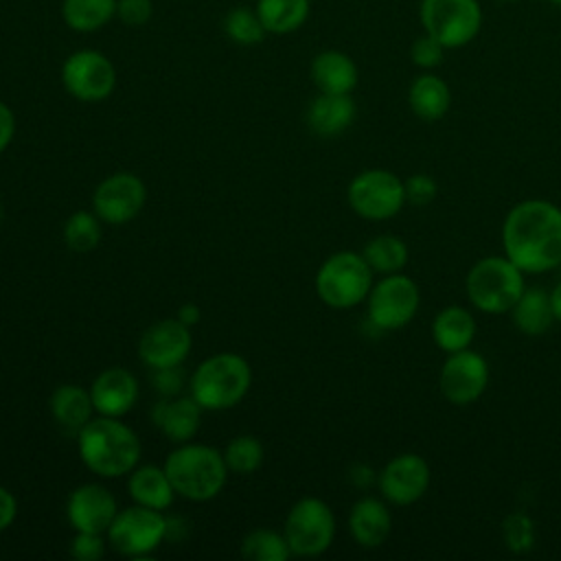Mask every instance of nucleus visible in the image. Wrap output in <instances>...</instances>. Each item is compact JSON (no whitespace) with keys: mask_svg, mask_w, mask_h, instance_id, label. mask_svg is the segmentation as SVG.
<instances>
[{"mask_svg":"<svg viewBox=\"0 0 561 561\" xmlns=\"http://www.w3.org/2000/svg\"><path fill=\"white\" fill-rule=\"evenodd\" d=\"M489 377V364L480 353L471 348L456 351L449 353L443 362L438 375V390L449 403L469 405L484 394Z\"/></svg>","mask_w":561,"mask_h":561,"instance_id":"obj_14","label":"nucleus"},{"mask_svg":"<svg viewBox=\"0 0 561 561\" xmlns=\"http://www.w3.org/2000/svg\"><path fill=\"white\" fill-rule=\"evenodd\" d=\"M346 202L362 219L386 221L401 213L405 186L403 180L388 169H366L348 182Z\"/></svg>","mask_w":561,"mask_h":561,"instance_id":"obj_10","label":"nucleus"},{"mask_svg":"<svg viewBox=\"0 0 561 561\" xmlns=\"http://www.w3.org/2000/svg\"><path fill=\"white\" fill-rule=\"evenodd\" d=\"M101 219L94 210H75L64 224V241L72 252H92L103 237Z\"/></svg>","mask_w":561,"mask_h":561,"instance_id":"obj_32","label":"nucleus"},{"mask_svg":"<svg viewBox=\"0 0 561 561\" xmlns=\"http://www.w3.org/2000/svg\"><path fill=\"white\" fill-rule=\"evenodd\" d=\"M50 414L55 423L72 434H79V430L92 419L94 405L90 390L77 386V383H61L50 394Z\"/></svg>","mask_w":561,"mask_h":561,"instance_id":"obj_26","label":"nucleus"},{"mask_svg":"<svg viewBox=\"0 0 561 561\" xmlns=\"http://www.w3.org/2000/svg\"><path fill=\"white\" fill-rule=\"evenodd\" d=\"M419 305L421 291L410 276L401 272L383 274L368 291L366 316L377 331H397L416 316Z\"/></svg>","mask_w":561,"mask_h":561,"instance_id":"obj_11","label":"nucleus"},{"mask_svg":"<svg viewBox=\"0 0 561 561\" xmlns=\"http://www.w3.org/2000/svg\"><path fill=\"white\" fill-rule=\"evenodd\" d=\"M241 557L248 561H285L291 557L283 530L254 528L241 541Z\"/></svg>","mask_w":561,"mask_h":561,"instance_id":"obj_31","label":"nucleus"},{"mask_svg":"<svg viewBox=\"0 0 561 561\" xmlns=\"http://www.w3.org/2000/svg\"><path fill=\"white\" fill-rule=\"evenodd\" d=\"M524 272L508 256H482L476 261L465 278L469 302L491 316L508 313L517 298L524 294Z\"/></svg>","mask_w":561,"mask_h":561,"instance_id":"obj_5","label":"nucleus"},{"mask_svg":"<svg viewBox=\"0 0 561 561\" xmlns=\"http://www.w3.org/2000/svg\"><path fill=\"white\" fill-rule=\"evenodd\" d=\"M550 4H557V7H561V0H548Z\"/></svg>","mask_w":561,"mask_h":561,"instance_id":"obj_47","label":"nucleus"},{"mask_svg":"<svg viewBox=\"0 0 561 561\" xmlns=\"http://www.w3.org/2000/svg\"><path fill=\"white\" fill-rule=\"evenodd\" d=\"M81 462L101 478H123L140 460L138 434L121 416H92L77 434Z\"/></svg>","mask_w":561,"mask_h":561,"instance_id":"obj_2","label":"nucleus"},{"mask_svg":"<svg viewBox=\"0 0 561 561\" xmlns=\"http://www.w3.org/2000/svg\"><path fill=\"white\" fill-rule=\"evenodd\" d=\"M107 537L101 533L77 530L70 539V557L77 561H99L105 554Z\"/></svg>","mask_w":561,"mask_h":561,"instance_id":"obj_37","label":"nucleus"},{"mask_svg":"<svg viewBox=\"0 0 561 561\" xmlns=\"http://www.w3.org/2000/svg\"><path fill=\"white\" fill-rule=\"evenodd\" d=\"M445 50L447 48L438 39H434L423 31V35H419L410 46V59L421 70H434L443 64Z\"/></svg>","mask_w":561,"mask_h":561,"instance_id":"obj_36","label":"nucleus"},{"mask_svg":"<svg viewBox=\"0 0 561 561\" xmlns=\"http://www.w3.org/2000/svg\"><path fill=\"white\" fill-rule=\"evenodd\" d=\"M202 408L191 394L160 397L151 408V421L158 432L175 445L188 443L202 427Z\"/></svg>","mask_w":561,"mask_h":561,"instance_id":"obj_19","label":"nucleus"},{"mask_svg":"<svg viewBox=\"0 0 561 561\" xmlns=\"http://www.w3.org/2000/svg\"><path fill=\"white\" fill-rule=\"evenodd\" d=\"M147 202L145 182L131 171L103 178L92 193V210L103 224L123 226L140 215Z\"/></svg>","mask_w":561,"mask_h":561,"instance_id":"obj_13","label":"nucleus"},{"mask_svg":"<svg viewBox=\"0 0 561 561\" xmlns=\"http://www.w3.org/2000/svg\"><path fill=\"white\" fill-rule=\"evenodd\" d=\"M18 517V500L15 495L0 484V533H4Z\"/></svg>","mask_w":561,"mask_h":561,"instance_id":"obj_41","label":"nucleus"},{"mask_svg":"<svg viewBox=\"0 0 561 561\" xmlns=\"http://www.w3.org/2000/svg\"><path fill=\"white\" fill-rule=\"evenodd\" d=\"M508 313L519 333L530 337L543 335L554 322L550 291L541 287H526Z\"/></svg>","mask_w":561,"mask_h":561,"instance_id":"obj_27","label":"nucleus"},{"mask_svg":"<svg viewBox=\"0 0 561 561\" xmlns=\"http://www.w3.org/2000/svg\"><path fill=\"white\" fill-rule=\"evenodd\" d=\"M105 537L107 543L123 557H151L167 541V515L164 511L140 504L118 508Z\"/></svg>","mask_w":561,"mask_h":561,"instance_id":"obj_7","label":"nucleus"},{"mask_svg":"<svg viewBox=\"0 0 561 561\" xmlns=\"http://www.w3.org/2000/svg\"><path fill=\"white\" fill-rule=\"evenodd\" d=\"M191 327L178 318H164L142 331L138 340V357L151 370L182 366L191 353Z\"/></svg>","mask_w":561,"mask_h":561,"instance_id":"obj_16","label":"nucleus"},{"mask_svg":"<svg viewBox=\"0 0 561 561\" xmlns=\"http://www.w3.org/2000/svg\"><path fill=\"white\" fill-rule=\"evenodd\" d=\"M90 397L96 414L125 416L140 397L138 379L123 366L103 368L90 383Z\"/></svg>","mask_w":561,"mask_h":561,"instance_id":"obj_18","label":"nucleus"},{"mask_svg":"<svg viewBox=\"0 0 561 561\" xmlns=\"http://www.w3.org/2000/svg\"><path fill=\"white\" fill-rule=\"evenodd\" d=\"M61 83L81 103L105 101L116 88L114 61L96 48H79L64 59Z\"/></svg>","mask_w":561,"mask_h":561,"instance_id":"obj_12","label":"nucleus"},{"mask_svg":"<svg viewBox=\"0 0 561 561\" xmlns=\"http://www.w3.org/2000/svg\"><path fill=\"white\" fill-rule=\"evenodd\" d=\"M313 85L327 94H351L359 81L357 64L351 55L329 48L320 50L309 66Z\"/></svg>","mask_w":561,"mask_h":561,"instance_id":"obj_21","label":"nucleus"},{"mask_svg":"<svg viewBox=\"0 0 561 561\" xmlns=\"http://www.w3.org/2000/svg\"><path fill=\"white\" fill-rule=\"evenodd\" d=\"M419 20L423 31L447 50L462 48L482 28V7L478 0H421Z\"/></svg>","mask_w":561,"mask_h":561,"instance_id":"obj_9","label":"nucleus"},{"mask_svg":"<svg viewBox=\"0 0 561 561\" xmlns=\"http://www.w3.org/2000/svg\"><path fill=\"white\" fill-rule=\"evenodd\" d=\"M175 318H178L180 322H184L186 327H195V324L202 320V309H199V305H195V302H184V305L178 307Z\"/></svg>","mask_w":561,"mask_h":561,"instance_id":"obj_44","label":"nucleus"},{"mask_svg":"<svg viewBox=\"0 0 561 561\" xmlns=\"http://www.w3.org/2000/svg\"><path fill=\"white\" fill-rule=\"evenodd\" d=\"M357 114V105L351 94L320 92L307 107V125L316 136L333 138L346 131Z\"/></svg>","mask_w":561,"mask_h":561,"instance_id":"obj_22","label":"nucleus"},{"mask_svg":"<svg viewBox=\"0 0 561 561\" xmlns=\"http://www.w3.org/2000/svg\"><path fill=\"white\" fill-rule=\"evenodd\" d=\"M13 136H15V114L4 101H0V153L11 145Z\"/></svg>","mask_w":561,"mask_h":561,"instance_id":"obj_42","label":"nucleus"},{"mask_svg":"<svg viewBox=\"0 0 561 561\" xmlns=\"http://www.w3.org/2000/svg\"><path fill=\"white\" fill-rule=\"evenodd\" d=\"M116 513L118 504L114 493L99 482L79 484L66 500V519L75 533L83 530L105 535Z\"/></svg>","mask_w":561,"mask_h":561,"instance_id":"obj_17","label":"nucleus"},{"mask_svg":"<svg viewBox=\"0 0 561 561\" xmlns=\"http://www.w3.org/2000/svg\"><path fill=\"white\" fill-rule=\"evenodd\" d=\"M405 186V202L412 206H427L438 195V184L427 173H414L408 180H403Z\"/></svg>","mask_w":561,"mask_h":561,"instance_id":"obj_38","label":"nucleus"},{"mask_svg":"<svg viewBox=\"0 0 561 561\" xmlns=\"http://www.w3.org/2000/svg\"><path fill=\"white\" fill-rule=\"evenodd\" d=\"M348 482L355 486V489H368L373 484H377V473L373 467L364 465V462H355L348 467Z\"/></svg>","mask_w":561,"mask_h":561,"instance_id":"obj_43","label":"nucleus"},{"mask_svg":"<svg viewBox=\"0 0 561 561\" xmlns=\"http://www.w3.org/2000/svg\"><path fill=\"white\" fill-rule=\"evenodd\" d=\"M373 274L362 252L340 250L320 263L313 287L327 307L351 309L368 298Z\"/></svg>","mask_w":561,"mask_h":561,"instance_id":"obj_6","label":"nucleus"},{"mask_svg":"<svg viewBox=\"0 0 561 561\" xmlns=\"http://www.w3.org/2000/svg\"><path fill=\"white\" fill-rule=\"evenodd\" d=\"M151 381H153V388L160 397H175V394H182V388H184V377H182V370L180 366H169V368H156L151 370Z\"/></svg>","mask_w":561,"mask_h":561,"instance_id":"obj_40","label":"nucleus"},{"mask_svg":"<svg viewBox=\"0 0 561 561\" xmlns=\"http://www.w3.org/2000/svg\"><path fill=\"white\" fill-rule=\"evenodd\" d=\"M377 486L388 504L410 506L419 502L430 486V465L419 454H397L377 473Z\"/></svg>","mask_w":561,"mask_h":561,"instance_id":"obj_15","label":"nucleus"},{"mask_svg":"<svg viewBox=\"0 0 561 561\" xmlns=\"http://www.w3.org/2000/svg\"><path fill=\"white\" fill-rule=\"evenodd\" d=\"M153 15L151 0H118L116 2V18L131 28L145 26Z\"/></svg>","mask_w":561,"mask_h":561,"instance_id":"obj_39","label":"nucleus"},{"mask_svg":"<svg viewBox=\"0 0 561 561\" xmlns=\"http://www.w3.org/2000/svg\"><path fill=\"white\" fill-rule=\"evenodd\" d=\"M224 33L239 46H256L265 39L267 31L252 7H234L224 18Z\"/></svg>","mask_w":561,"mask_h":561,"instance_id":"obj_34","label":"nucleus"},{"mask_svg":"<svg viewBox=\"0 0 561 561\" xmlns=\"http://www.w3.org/2000/svg\"><path fill=\"white\" fill-rule=\"evenodd\" d=\"M254 9L267 35H289L309 20L311 0H256Z\"/></svg>","mask_w":561,"mask_h":561,"instance_id":"obj_28","label":"nucleus"},{"mask_svg":"<svg viewBox=\"0 0 561 561\" xmlns=\"http://www.w3.org/2000/svg\"><path fill=\"white\" fill-rule=\"evenodd\" d=\"M127 493L134 504L167 511L178 497L164 467L158 465H136L127 473Z\"/></svg>","mask_w":561,"mask_h":561,"instance_id":"obj_23","label":"nucleus"},{"mask_svg":"<svg viewBox=\"0 0 561 561\" xmlns=\"http://www.w3.org/2000/svg\"><path fill=\"white\" fill-rule=\"evenodd\" d=\"M118 0H61V18L75 33H94L116 18Z\"/></svg>","mask_w":561,"mask_h":561,"instance_id":"obj_29","label":"nucleus"},{"mask_svg":"<svg viewBox=\"0 0 561 561\" xmlns=\"http://www.w3.org/2000/svg\"><path fill=\"white\" fill-rule=\"evenodd\" d=\"M550 305H552V313H554V320L561 322V283L554 285V289L550 291Z\"/></svg>","mask_w":561,"mask_h":561,"instance_id":"obj_45","label":"nucleus"},{"mask_svg":"<svg viewBox=\"0 0 561 561\" xmlns=\"http://www.w3.org/2000/svg\"><path fill=\"white\" fill-rule=\"evenodd\" d=\"M500 2H517V0H500Z\"/></svg>","mask_w":561,"mask_h":561,"instance_id":"obj_48","label":"nucleus"},{"mask_svg":"<svg viewBox=\"0 0 561 561\" xmlns=\"http://www.w3.org/2000/svg\"><path fill=\"white\" fill-rule=\"evenodd\" d=\"M2 221H4V206H2V202H0V226H2Z\"/></svg>","mask_w":561,"mask_h":561,"instance_id":"obj_46","label":"nucleus"},{"mask_svg":"<svg viewBox=\"0 0 561 561\" xmlns=\"http://www.w3.org/2000/svg\"><path fill=\"white\" fill-rule=\"evenodd\" d=\"M502 537L511 552L524 554L535 546V524L526 513H511L502 522Z\"/></svg>","mask_w":561,"mask_h":561,"instance_id":"obj_35","label":"nucleus"},{"mask_svg":"<svg viewBox=\"0 0 561 561\" xmlns=\"http://www.w3.org/2000/svg\"><path fill=\"white\" fill-rule=\"evenodd\" d=\"M366 263L377 274H394L401 272L408 263V245L403 239L394 234H377L370 241H366L362 250Z\"/></svg>","mask_w":561,"mask_h":561,"instance_id":"obj_30","label":"nucleus"},{"mask_svg":"<svg viewBox=\"0 0 561 561\" xmlns=\"http://www.w3.org/2000/svg\"><path fill=\"white\" fill-rule=\"evenodd\" d=\"M392 530V515L383 500L364 495L348 513V533L362 548H379Z\"/></svg>","mask_w":561,"mask_h":561,"instance_id":"obj_20","label":"nucleus"},{"mask_svg":"<svg viewBox=\"0 0 561 561\" xmlns=\"http://www.w3.org/2000/svg\"><path fill=\"white\" fill-rule=\"evenodd\" d=\"M502 248L524 274L561 265V208L546 199L515 204L502 224Z\"/></svg>","mask_w":561,"mask_h":561,"instance_id":"obj_1","label":"nucleus"},{"mask_svg":"<svg viewBox=\"0 0 561 561\" xmlns=\"http://www.w3.org/2000/svg\"><path fill=\"white\" fill-rule=\"evenodd\" d=\"M408 105L412 114L425 123L440 121L451 107V90L445 79L434 72H423L408 88Z\"/></svg>","mask_w":561,"mask_h":561,"instance_id":"obj_24","label":"nucleus"},{"mask_svg":"<svg viewBox=\"0 0 561 561\" xmlns=\"http://www.w3.org/2000/svg\"><path fill=\"white\" fill-rule=\"evenodd\" d=\"M283 535L291 554L318 557L327 552L335 537V515L331 506L313 495L291 504L283 522Z\"/></svg>","mask_w":561,"mask_h":561,"instance_id":"obj_8","label":"nucleus"},{"mask_svg":"<svg viewBox=\"0 0 561 561\" xmlns=\"http://www.w3.org/2000/svg\"><path fill=\"white\" fill-rule=\"evenodd\" d=\"M263 458H265L263 443L252 434L234 436L224 447L226 467L230 473H237V476L254 473L263 465Z\"/></svg>","mask_w":561,"mask_h":561,"instance_id":"obj_33","label":"nucleus"},{"mask_svg":"<svg viewBox=\"0 0 561 561\" xmlns=\"http://www.w3.org/2000/svg\"><path fill=\"white\" fill-rule=\"evenodd\" d=\"M252 386V368L245 357L224 351L206 357L188 377V394L206 412H224L243 401Z\"/></svg>","mask_w":561,"mask_h":561,"instance_id":"obj_4","label":"nucleus"},{"mask_svg":"<svg viewBox=\"0 0 561 561\" xmlns=\"http://www.w3.org/2000/svg\"><path fill=\"white\" fill-rule=\"evenodd\" d=\"M162 467L175 493L188 502H208L217 497L230 473L224 451L193 440L169 451Z\"/></svg>","mask_w":561,"mask_h":561,"instance_id":"obj_3","label":"nucleus"},{"mask_svg":"<svg viewBox=\"0 0 561 561\" xmlns=\"http://www.w3.org/2000/svg\"><path fill=\"white\" fill-rule=\"evenodd\" d=\"M476 331L478 324L473 313L460 305H449L440 309L432 320V340L447 355L469 348Z\"/></svg>","mask_w":561,"mask_h":561,"instance_id":"obj_25","label":"nucleus"}]
</instances>
